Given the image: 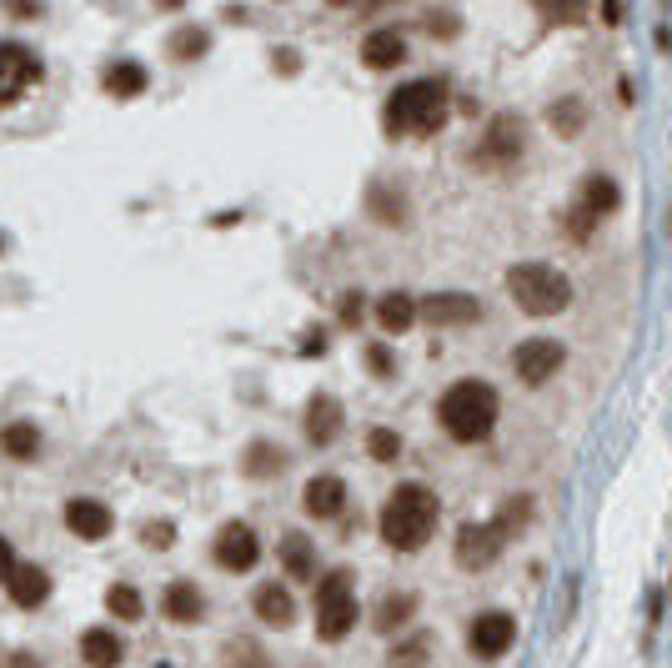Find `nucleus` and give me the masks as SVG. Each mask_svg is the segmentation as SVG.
Here are the masks:
<instances>
[{
	"mask_svg": "<svg viewBox=\"0 0 672 668\" xmlns=\"http://www.w3.org/2000/svg\"><path fill=\"white\" fill-rule=\"evenodd\" d=\"M437 513H442V503H437L432 488H422V482H401L397 493L387 498L381 518H377L381 543H387V549H397V553L427 549V537L437 533Z\"/></svg>",
	"mask_w": 672,
	"mask_h": 668,
	"instance_id": "1",
	"label": "nucleus"
},
{
	"mask_svg": "<svg viewBox=\"0 0 672 668\" xmlns=\"http://www.w3.org/2000/svg\"><path fill=\"white\" fill-rule=\"evenodd\" d=\"M497 393H492L487 383H477V377H466V383L447 387V397L437 403V417H442V428L452 442H482L492 438V428H497Z\"/></svg>",
	"mask_w": 672,
	"mask_h": 668,
	"instance_id": "2",
	"label": "nucleus"
},
{
	"mask_svg": "<svg viewBox=\"0 0 672 668\" xmlns=\"http://www.w3.org/2000/svg\"><path fill=\"white\" fill-rule=\"evenodd\" d=\"M507 292L527 317H557L573 302V282L547 262H517L507 272Z\"/></svg>",
	"mask_w": 672,
	"mask_h": 668,
	"instance_id": "3",
	"label": "nucleus"
},
{
	"mask_svg": "<svg viewBox=\"0 0 672 668\" xmlns=\"http://www.w3.org/2000/svg\"><path fill=\"white\" fill-rule=\"evenodd\" d=\"M442 121H447V86L442 81H412V86L391 91V101H387V132L391 136H407V132L427 136V132H437Z\"/></svg>",
	"mask_w": 672,
	"mask_h": 668,
	"instance_id": "4",
	"label": "nucleus"
},
{
	"mask_svg": "<svg viewBox=\"0 0 672 668\" xmlns=\"http://www.w3.org/2000/svg\"><path fill=\"white\" fill-rule=\"evenodd\" d=\"M351 568H332L316 583V638L322 644H342L357 628V588H351Z\"/></svg>",
	"mask_w": 672,
	"mask_h": 668,
	"instance_id": "5",
	"label": "nucleus"
},
{
	"mask_svg": "<svg viewBox=\"0 0 672 668\" xmlns=\"http://www.w3.org/2000/svg\"><path fill=\"white\" fill-rule=\"evenodd\" d=\"M563 362H567L563 342H553V337H527L517 352H512V373H517L527 387H543L547 377H557V367H563Z\"/></svg>",
	"mask_w": 672,
	"mask_h": 668,
	"instance_id": "6",
	"label": "nucleus"
},
{
	"mask_svg": "<svg viewBox=\"0 0 672 668\" xmlns=\"http://www.w3.org/2000/svg\"><path fill=\"white\" fill-rule=\"evenodd\" d=\"M517 644V618L512 614H502V608H487V614H477L472 618V628H466V648L477 658H502L507 648Z\"/></svg>",
	"mask_w": 672,
	"mask_h": 668,
	"instance_id": "7",
	"label": "nucleus"
},
{
	"mask_svg": "<svg viewBox=\"0 0 672 668\" xmlns=\"http://www.w3.org/2000/svg\"><path fill=\"white\" fill-rule=\"evenodd\" d=\"M502 549H507V537H502L497 523H466L462 533H456V563H462L466 573L492 568V563L502 559Z\"/></svg>",
	"mask_w": 672,
	"mask_h": 668,
	"instance_id": "8",
	"label": "nucleus"
},
{
	"mask_svg": "<svg viewBox=\"0 0 672 668\" xmlns=\"http://www.w3.org/2000/svg\"><path fill=\"white\" fill-rule=\"evenodd\" d=\"M211 553H217V563L227 573H251L261 559V537L251 523H227L217 533V543H211Z\"/></svg>",
	"mask_w": 672,
	"mask_h": 668,
	"instance_id": "9",
	"label": "nucleus"
},
{
	"mask_svg": "<svg viewBox=\"0 0 672 668\" xmlns=\"http://www.w3.org/2000/svg\"><path fill=\"white\" fill-rule=\"evenodd\" d=\"M45 76L41 55H31L25 45H0V101H15L25 86Z\"/></svg>",
	"mask_w": 672,
	"mask_h": 668,
	"instance_id": "10",
	"label": "nucleus"
},
{
	"mask_svg": "<svg viewBox=\"0 0 672 668\" xmlns=\"http://www.w3.org/2000/svg\"><path fill=\"white\" fill-rule=\"evenodd\" d=\"M417 317H427L432 327H466V322L482 317V307H477V296H466V292H437L417 307Z\"/></svg>",
	"mask_w": 672,
	"mask_h": 668,
	"instance_id": "11",
	"label": "nucleus"
},
{
	"mask_svg": "<svg viewBox=\"0 0 672 668\" xmlns=\"http://www.w3.org/2000/svg\"><path fill=\"white\" fill-rule=\"evenodd\" d=\"M65 528L76 537H86V543H101V537H111V528H116V513H111L101 498H71V503H65Z\"/></svg>",
	"mask_w": 672,
	"mask_h": 668,
	"instance_id": "12",
	"label": "nucleus"
},
{
	"mask_svg": "<svg viewBox=\"0 0 672 668\" xmlns=\"http://www.w3.org/2000/svg\"><path fill=\"white\" fill-rule=\"evenodd\" d=\"M302 508L312 518H336L342 508H347V482L332 478V472L312 478V482H306V493H302Z\"/></svg>",
	"mask_w": 672,
	"mask_h": 668,
	"instance_id": "13",
	"label": "nucleus"
},
{
	"mask_svg": "<svg viewBox=\"0 0 672 668\" xmlns=\"http://www.w3.org/2000/svg\"><path fill=\"white\" fill-rule=\"evenodd\" d=\"M306 438H312L316 448L342 438V403H336V397L316 393L312 403H306Z\"/></svg>",
	"mask_w": 672,
	"mask_h": 668,
	"instance_id": "14",
	"label": "nucleus"
},
{
	"mask_svg": "<svg viewBox=\"0 0 672 668\" xmlns=\"http://www.w3.org/2000/svg\"><path fill=\"white\" fill-rule=\"evenodd\" d=\"M81 658H86V668H120L126 644H120L116 628H86L81 634Z\"/></svg>",
	"mask_w": 672,
	"mask_h": 668,
	"instance_id": "15",
	"label": "nucleus"
},
{
	"mask_svg": "<svg viewBox=\"0 0 672 668\" xmlns=\"http://www.w3.org/2000/svg\"><path fill=\"white\" fill-rule=\"evenodd\" d=\"M6 588H11L15 608H41V603L51 598V578H45L41 563H21V568L11 573V583H6Z\"/></svg>",
	"mask_w": 672,
	"mask_h": 668,
	"instance_id": "16",
	"label": "nucleus"
},
{
	"mask_svg": "<svg viewBox=\"0 0 672 668\" xmlns=\"http://www.w3.org/2000/svg\"><path fill=\"white\" fill-rule=\"evenodd\" d=\"M256 618L272 628H292L296 624V598L292 588H282V583H261L256 588Z\"/></svg>",
	"mask_w": 672,
	"mask_h": 668,
	"instance_id": "17",
	"label": "nucleus"
},
{
	"mask_svg": "<svg viewBox=\"0 0 672 668\" xmlns=\"http://www.w3.org/2000/svg\"><path fill=\"white\" fill-rule=\"evenodd\" d=\"M161 614L171 618V624H201V614H207V598H201V588H196V583H171V588L161 593Z\"/></svg>",
	"mask_w": 672,
	"mask_h": 668,
	"instance_id": "18",
	"label": "nucleus"
},
{
	"mask_svg": "<svg viewBox=\"0 0 672 668\" xmlns=\"http://www.w3.org/2000/svg\"><path fill=\"white\" fill-rule=\"evenodd\" d=\"M401 55H407V35L401 31H371L367 41H361V61H367L371 71L401 66Z\"/></svg>",
	"mask_w": 672,
	"mask_h": 668,
	"instance_id": "19",
	"label": "nucleus"
},
{
	"mask_svg": "<svg viewBox=\"0 0 672 668\" xmlns=\"http://www.w3.org/2000/svg\"><path fill=\"white\" fill-rule=\"evenodd\" d=\"M482 156H492V161H512V156H522V121L517 116L492 121L487 142H482Z\"/></svg>",
	"mask_w": 672,
	"mask_h": 668,
	"instance_id": "20",
	"label": "nucleus"
},
{
	"mask_svg": "<svg viewBox=\"0 0 672 668\" xmlns=\"http://www.w3.org/2000/svg\"><path fill=\"white\" fill-rule=\"evenodd\" d=\"M101 86H106V96L116 101H130L146 91V66H136V61H111L106 76H101Z\"/></svg>",
	"mask_w": 672,
	"mask_h": 668,
	"instance_id": "21",
	"label": "nucleus"
},
{
	"mask_svg": "<svg viewBox=\"0 0 672 668\" xmlns=\"http://www.w3.org/2000/svg\"><path fill=\"white\" fill-rule=\"evenodd\" d=\"M577 211H587V217H608V211H618V181L612 176H587L582 181V201H577Z\"/></svg>",
	"mask_w": 672,
	"mask_h": 668,
	"instance_id": "22",
	"label": "nucleus"
},
{
	"mask_svg": "<svg viewBox=\"0 0 672 668\" xmlns=\"http://www.w3.org/2000/svg\"><path fill=\"white\" fill-rule=\"evenodd\" d=\"M377 322H381V332H391V337H397V332H407L417 322V302L407 292H387L377 302Z\"/></svg>",
	"mask_w": 672,
	"mask_h": 668,
	"instance_id": "23",
	"label": "nucleus"
},
{
	"mask_svg": "<svg viewBox=\"0 0 672 668\" xmlns=\"http://www.w3.org/2000/svg\"><path fill=\"white\" fill-rule=\"evenodd\" d=\"M276 553H282V568L292 573V578H312V573H316L312 537H306V533H286V537H282V549H276Z\"/></svg>",
	"mask_w": 672,
	"mask_h": 668,
	"instance_id": "24",
	"label": "nucleus"
},
{
	"mask_svg": "<svg viewBox=\"0 0 672 668\" xmlns=\"http://www.w3.org/2000/svg\"><path fill=\"white\" fill-rule=\"evenodd\" d=\"M0 448H6V458L31 462L35 452H41V428H31V422H11V428L0 432Z\"/></svg>",
	"mask_w": 672,
	"mask_h": 668,
	"instance_id": "25",
	"label": "nucleus"
},
{
	"mask_svg": "<svg viewBox=\"0 0 672 668\" xmlns=\"http://www.w3.org/2000/svg\"><path fill=\"white\" fill-rule=\"evenodd\" d=\"M412 614H417L412 593H391V598L377 608V628H381V634H401V624H407Z\"/></svg>",
	"mask_w": 672,
	"mask_h": 668,
	"instance_id": "26",
	"label": "nucleus"
},
{
	"mask_svg": "<svg viewBox=\"0 0 672 668\" xmlns=\"http://www.w3.org/2000/svg\"><path fill=\"white\" fill-rule=\"evenodd\" d=\"M241 468H246L251 478H272V472L286 468V452L272 448V442H251V448H246V462H241Z\"/></svg>",
	"mask_w": 672,
	"mask_h": 668,
	"instance_id": "27",
	"label": "nucleus"
},
{
	"mask_svg": "<svg viewBox=\"0 0 672 668\" xmlns=\"http://www.w3.org/2000/svg\"><path fill=\"white\" fill-rule=\"evenodd\" d=\"M106 608H111V614H116V618H126V624H136V618H141V614H146V603H141V593L130 588V583H116V588H111V593H106Z\"/></svg>",
	"mask_w": 672,
	"mask_h": 668,
	"instance_id": "28",
	"label": "nucleus"
},
{
	"mask_svg": "<svg viewBox=\"0 0 672 668\" xmlns=\"http://www.w3.org/2000/svg\"><path fill=\"white\" fill-rule=\"evenodd\" d=\"M527 508H532L527 498H512V503H502V513L492 518V523L502 528V537H517L522 528H527Z\"/></svg>",
	"mask_w": 672,
	"mask_h": 668,
	"instance_id": "29",
	"label": "nucleus"
},
{
	"mask_svg": "<svg viewBox=\"0 0 672 668\" xmlns=\"http://www.w3.org/2000/svg\"><path fill=\"white\" fill-rule=\"evenodd\" d=\"M207 31H196V25H191V31H176L171 35V55H176V61H196V55H207Z\"/></svg>",
	"mask_w": 672,
	"mask_h": 668,
	"instance_id": "30",
	"label": "nucleus"
},
{
	"mask_svg": "<svg viewBox=\"0 0 672 668\" xmlns=\"http://www.w3.org/2000/svg\"><path fill=\"white\" fill-rule=\"evenodd\" d=\"M367 452L377 462H397L401 458V438L391 428H371V438H367Z\"/></svg>",
	"mask_w": 672,
	"mask_h": 668,
	"instance_id": "31",
	"label": "nucleus"
},
{
	"mask_svg": "<svg viewBox=\"0 0 672 668\" xmlns=\"http://www.w3.org/2000/svg\"><path fill=\"white\" fill-rule=\"evenodd\" d=\"M547 21H582V0H537Z\"/></svg>",
	"mask_w": 672,
	"mask_h": 668,
	"instance_id": "32",
	"label": "nucleus"
},
{
	"mask_svg": "<svg viewBox=\"0 0 672 668\" xmlns=\"http://www.w3.org/2000/svg\"><path fill=\"white\" fill-rule=\"evenodd\" d=\"M427 658V634H412V644L391 654V668H417Z\"/></svg>",
	"mask_w": 672,
	"mask_h": 668,
	"instance_id": "33",
	"label": "nucleus"
},
{
	"mask_svg": "<svg viewBox=\"0 0 672 668\" xmlns=\"http://www.w3.org/2000/svg\"><path fill=\"white\" fill-rule=\"evenodd\" d=\"M553 126L563 136H573L577 126H582V106H577V101H567V106H553Z\"/></svg>",
	"mask_w": 672,
	"mask_h": 668,
	"instance_id": "34",
	"label": "nucleus"
},
{
	"mask_svg": "<svg viewBox=\"0 0 672 668\" xmlns=\"http://www.w3.org/2000/svg\"><path fill=\"white\" fill-rule=\"evenodd\" d=\"M361 312H367L361 292H347V296H342V327H361Z\"/></svg>",
	"mask_w": 672,
	"mask_h": 668,
	"instance_id": "35",
	"label": "nucleus"
},
{
	"mask_svg": "<svg viewBox=\"0 0 672 668\" xmlns=\"http://www.w3.org/2000/svg\"><path fill=\"white\" fill-rule=\"evenodd\" d=\"M367 367H371L377 377H391V352L381 347V342H371V347H367Z\"/></svg>",
	"mask_w": 672,
	"mask_h": 668,
	"instance_id": "36",
	"label": "nucleus"
},
{
	"mask_svg": "<svg viewBox=\"0 0 672 668\" xmlns=\"http://www.w3.org/2000/svg\"><path fill=\"white\" fill-rule=\"evenodd\" d=\"M21 568V563H15V549H11V537H0V588H6V583H11V573Z\"/></svg>",
	"mask_w": 672,
	"mask_h": 668,
	"instance_id": "37",
	"label": "nucleus"
},
{
	"mask_svg": "<svg viewBox=\"0 0 672 668\" xmlns=\"http://www.w3.org/2000/svg\"><path fill=\"white\" fill-rule=\"evenodd\" d=\"M171 537H176L171 523H146V543H151V549H166Z\"/></svg>",
	"mask_w": 672,
	"mask_h": 668,
	"instance_id": "38",
	"label": "nucleus"
},
{
	"mask_svg": "<svg viewBox=\"0 0 672 668\" xmlns=\"http://www.w3.org/2000/svg\"><path fill=\"white\" fill-rule=\"evenodd\" d=\"M11 668H41V658H35V654H11Z\"/></svg>",
	"mask_w": 672,
	"mask_h": 668,
	"instance_id": "39",
	"label": "nucleus"
},
{
	"mask_svg": "<svg viewBox=\"0 0 672 668\" xmlns=\"http://www.w3.org/2000/svg\"><path fill=\"white\" fill-rule=\"evenodd\" d=\"M11 11H21V15H35V11H41V0H11Z\"/></svg>",
	"mask_w": 672,
	"mask_h": 668,
	"instance_id": "40",
	"label": "nucleus"
},
{
	"mask_svg": "<svg viewBox=\"0 0 672 668\" xmlns=\"http://www.w3.org/2000/svg\"><path fill=\"white\" fill-rule=\"evenodd\" d=\"M156 6H166V11H171V6H181V0H156Z\"/></svg>",
	"mask_w": 672,
	"mask_h": 668,
	"instance_id": "41",
	"label": "nucleus"
},
{
	"mask_svg": "<svg viewBox=\"0 0 672 668\" xmlns=\"http://www.w3.org/2000/svg\"><path fill=\"white\" fill-rule=\"evenodd\" d=\"M367 6H377V0H367Z\"/></svg>",
	"mask_w": 672,
	"mask_h": 668,
	"instance_id": "42",
	"label": "nucleus"
},
{
	"mask_svg": "<svg viewBox=\"0 0 672 668\" xmlns=\"http://www.w3.org/2000/svg\"><path fill=\"white\" fill-rule=\"evenodd\" d=\"M0 247H6V241H0Z\"/></svg>",
	"mask_w": 672,
	"mask_h": 668,
	"instance_id": "43",
	"label": "nucleus"
}]
</instances>
